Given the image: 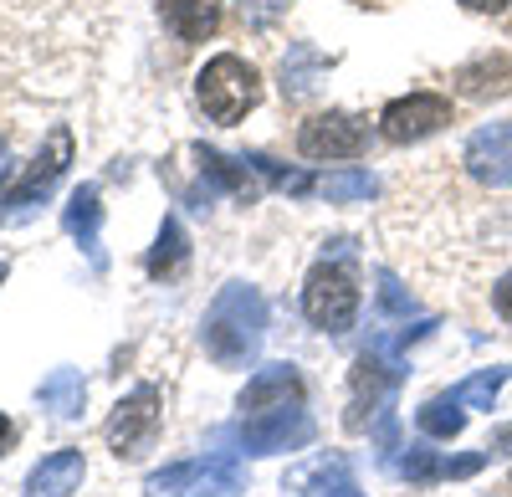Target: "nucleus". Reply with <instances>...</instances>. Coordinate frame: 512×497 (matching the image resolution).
<instances>
[{
	"mask_svg": "<svg viewBox=\"0 0 512 497\" xmlns=\"http://www.w3.org/2000/svg\"><path fill=\"white\" fill-rule=\"evenodd\" d=\"M200 339H205V354L221 369H246L256 359V349H262V339H267L262 293H256L251 282H226L216 293V303H210V313H205Z\"/></svg>",
	"mask_w": 512,
	"mask_h": 497,
	"instance_id": "nucleus-1",
	"label": "nucleus"
},
{
	"mask_svg": "<svg viewBox=\"0 0 512 497\" xmlns=\"http://www.w3.org/2000/svg\"><path fill=\"white\" fill-rule=\"evenodd\" d=\"M195 98H200L210 123H236L262 103V77H256L251 62L221 52V57H210L205 72L195 77Z\"/></svg>",
	"mask_w": 512,
	"mask_h": 497,
	"instance_id": "nucleus-2",
	"label": "nucleus"
},
{
	"mask_svg": "<svg viewBox=\"0 0 512 497\" xmlns=\"http://www.w3.org/2000/svg\"><path fill=\"white\" fill-rule=\"evenodd\" d=\"M221 441H236L251 457H277V451H297V446L313 441V416L303 410V400L251 410V416H241L231 431H221Z\"/></svg>",
	"mask_w": 512,
	"mask_h": 497,
	"instance_id": "nucleus-3",
	"label": "nucleus"
},
{
	"mask_svg": "<svg viewBox=\"0 0 512 497\" xmlns=\"http://www.w3.org/2000/svg\"><path fill=\"white\" fill-rule=\"evenodd\" d=\"M246 492V472L231 457H195V462H175L159 467L144 482V497H241Z\"/></svg>",
	"mask_w": 512,
	"mask_h": 497,
	"instance_id": "nucleus-4",
	"label": "nucleus"
},
{
	"mask_svg": "<svg viewBox=\"0 0 512 497\" xmlns=\"http://www.w3.org/2000/svg\"><path fill=\"white\" fill-rule=\"evenodd\" d=\"M303 313L313 328H323V334H344V328H354L359 318V282L349 267L338 262H318L303 282Z\"/></svg>",
	"mask_w": 512,
	"mask_h": 497,
	"instance_id": "nucleus-5",
	"label": "nucleus"
},
{
	"mask_svg": "<svg viewBox=\"0 0 512 497\" xmlns=\"http://www.w3.org/2000/svg\"><path fill=\"white\" fill-rule=\"evenodd\" d=\"M159 421H164V400L154 385H134L118 405H113V421H108V446L118 457H139V451L159 436Z\"/></svg>",
	"mask_w": 512,
	"mask_h": 497,
	"instance_id": "nucleus-6",
	"label": "nucleus"
},
{
	"mask_svg": "<svg viewBox=\"0 0 512 497\" xmlns=\"http://www.w3.org/2000/svg\"><path fill=\"white\" fill-rule=\"evenodd\" d=\"M67 164H72V129H67V123H57L26 170H21L16 180L0 185V211H6V205H31L36 195H47V190L67 175Z\"/></svg>",
	"mask_w": 512,
	"mask_h": 497,
	"instance_id": "nucleus-7",
	"label": "nucleus"
},
{
	"mask_svg": "<svg viewBox=\"0 0 512 497\" xmlns=\"http://www.w3.org/2000/svg\"><path fill=\"white\" fill-rule=\"evenodd\" d=\"M441 123H451V98L441 93H405L379 113V134L390 144H415L425 134H436Z\"/></svg>",
	"mask_w": 512,
	"mask_h": 497,
	"instance_id": "nucleus-8",
	"label": "nucleus"
},
{
	"mask_svg": "<svg viewBox=\"0 0 512 497\" xmlns=\"http://www.w3.org/2000/svg\"><path fill=\"white\" fill-rule=\"evenodd\" d=\"M364 139H369V123L354 113H318L297 129L303 159H354L364 154Z\"/></svg>",
	"mask_w": 512,
	"mask_h": 497,
	"instance_id": "nucleus-9",
	"label": "nucleus"
},
{
	"mask_svg": "<svg viewBox=\"0 0 512 497\" xmlns=\"http://www.w3.org/2000/svg\"><path fill=\"white\" fill-rule=\"evenodd\" d=\"M461 164L477 185H492V190L512 185V123H487V129H477L461 149Z\"/></svg>",
	"mask_w": 512,
	"mask_h": 497,
	"instance_id": "nucleus-10",
	"label": "nucleus"
},
{
	"mask_svg": "<svg viewBox=\"0 0 512 497\" xmlns=\"http://www.w3.org/2000/svg\"><path fill=\"white\" fill-rule=\"evenodd\" d=\"M88 477V457H82L77 446H62L52 457H41L26 477V497H72Z\"/></svg>",
	"mask_w": 512,
	"mask_h": 497,
	"instance_id": "nucleus-11",
	"label": "nucleus"
},
{
	"mask_svg": "<svg viewBox=\"0 0 512 497\" xmlns=\"http://www.w3.org/2000/svg\"><path fill=\"white\" fill-rule=\"evenodd\" d=\"M405 457H395V472L410 482H441V477H472L487 467V451H466V457H441L425 446H400Z\"/></svg>",
	"mask_w": 512,
	"mask_h": 497,
	"instance_id": "nucleus-12",
	"label": "nucleus"
},
{
	"mask_svg": "<svg viewBox=\"0 0 512 497\" xmlns=\"http://www.w3.org/2000/svg\"><path fill=\"white\" fill-rule=\"evenodd\" d=\"M287 492L292 497H364L349 477V462L344 457H318L308 467H297L287 477Z\"/></svg>",
	"mask_w": 512,
	"mask_h": 497,
	"instance_id": "nucleus-13",
	"label": "nucleus"
},
{
	"mask_svg": "<svg viewBox=\"0 0 512 497\" xmlns=\"http://www.w3.org/2000/svg\"><path fill=\"white\" fill-rule=\"evenodd\" d=\"M292 400H303V380H297L292 364L256 369L241 390V410H272V405H292Z\"/></svg>",
	"mask_w": 512,
	"mask_h": 497,
	"instance_id": "nucleus-14",
	"label": "nucleus"
},
{
	"mask_svg": "<svg viewBox=\"0 0 512 497\" xmlns=\"http://www.w3.org/2000/svg\"><path fill=\"white\" fill-rule=\"evenodd\" d=\"M159 16L180 41H205L221 26V0H159Z\"/></svg>",
	"mask_w": 512,
	"mask_h": 497,
	"instance_id": "nucleus-15",
	"label": "nucleus"
},
{
	"mask_svg": "<svg viewBox=\"0 0 512 497\" xmlns=\"http://www.w3.org/2000/svg\"><path fill=\"white\" fill-rule=\"evenodd\" d=\"M67 231L82 241V252L93 257V267H103V246H98V226H103V205H98V190L82 185L72 200H67Z\"/></svg>",
	"mask_w": 512,
	"mask_h": 497,
	"instance_id": "nucleus-16",
	"label": "nucleus"
},
{
	"mask_svg": "<svg viewBox=\"0 0 512 497\" xmlns=\"http://www.w3.org/2000/svg\"><path fill=\"white\" fill-rule=\"evenodd\" d=\"M36 400L47 405L52 416H62V421H77V416H82V400H88V385H82V375H77V369H57L52 380H41Z\"/></svg>",
	"mask_w": 512,
	"mask_h": 497,
	"instance_id": "nucleus-17",
	"label": "nucleus"
},
{
	"mask_svg": "<svg viewBox=\"0 0 512 497\" xmlns=\"http://www.w3.org/2000/svg\"><path fill=\"white\" fill-rule=\"evenodd\" d=\"M200 170L205 180H216V190H231L241 200H256V185H251V164L246 159H226L216 149H200Z\"/></svg>",
	"mask_w": 512,
	"mask_h": 497,
	"instance_id": "nucleus-18",
	"label": "nucleus"
},
{
	"mask_svg": "<svg viewBox=\"0 0 512 497\" xmlns=\"http://www.w3.org/2000/svg\"><path fill=\"white\" fill-rule=\"evenodd\" d=\"M190 257V241H185V226L180 221H164L159 236H154V252H149V277H175Z\"/></svg>",
	"mask_w": 512,
	"mask_h": 497,
	"instance_id": "nucleus-19",
	"label": "nucleus"
},
{
	"mask_svg": "<svg viewBox=\"0 0 512 497\" xmlns=\"http://www.w3.org/2000/svg\"><path fill=\"white\" fill-rule=\"evenodd\" d=\"M512 380V369L507 364H497V369H477L472 380H461L456 390H451V400L461 405V410H492L497 405V390Z\"/></svg>",
	"mask_w": 512,
	"mask_h": 497,
	"instance_id": "nucleus-20",
	"label": "nucleus"
},
{
	"mask_svg": "<svg viewBox=\"0 0 512 497\" xmlns=\"http://www.w3.org/2000/svg\"><path fill=\"white\" fill-rule=\"evenodd\" d=\"M415 421H420V431L425 436H436V441H451L461 426H466V410L451 400V390L446 395H436V400H425L420 410H415Z\"/></svg>",
	"mask_w": 512,
	"mask_h": 497,
	"instance_id": "nucleus-21",
	"label": "nucleus"
},
{
	"mask_svg": "<svg viewBox=\"0 0 512 497\" xmlns=\"http://www.w3.org/2000/svg\"><path fill=\"white\" fill-rule=\"evenodd\" d=\"M379 190V180L369 170H338V175H323L318 180V195H328L333 205H349V200H369Z\"/></svg>",
	"mask_w": 512,
	"mask_h": 497,
	"instance_id": "nucleus-22",
	"label": "nucleus"
},
{
	"mask_svg": "<svg viewBox=\"0 0 512 497\" xmlns=\"http://www.w3.org/2000/svg\"><path fill=\"white\" fill-rule=\"evenodd\" d=\"M323 67V57L313 52V47H297L287 62H282V93L287 98H303V93H313V72Z\"/></svg>",
	"mask_w": 512,
	"mask_h": 497,
	"instance_id": "nucleus-23",
	"label": "nucleus"
},
{
	"mask_svg": "<svg viewBox=\"0 0 512 497\" xmlns=\"http://www.w3.org/2000/svg\"><path fill=\"white\" fill-rule=\"evenodd\" d=\"M374 282H379V308H384V313H405V318H410V308H415V303H410L405 287L395 282V272H374Z\"/></svg>",
	"mask_w": 512,
	"mask_h": 497,
	"instance_id": "nucleus-24",
	"label": "nucleus"
},
{
	"mask_svg": "<svg viewBox=\"0 0 512 497\" xmlns=\"http://www.w3.org/2000/svg\"><path fill=\"white\" fill-rule=\"evenodd\" d=\"M492 303H497V313H502V318L512 323V272H507V277H502V282L492 287Z\"/></svg>",
	"mask_w": 512,
	"mask_h": 497,
	"instance_id": "nucleus-25",
	"label": "nucleus"
},
{
	"mask_svg": "<svg viewBox=\"0 0 512 497\" xmlns=\"http://www.w3.org/2000/svg\"><path fill=\"white\" fill-rule=\"evenodd\" d=\"M461 6H466V11H502L507 0H461Z\"/></svg>",
	"mask_w": 512,
	"mask_h": 497,
	"instance_id": "nucleus-26",
	"label": "nucleus"
},
{
	"mask_svg": "<svg viewBox=\"0 0 512 497\" xmlns=\"http://www.w3.org/2000/svg\"><path fill=\"white\" fill-rule=\"evenodd\" d=\"M487 451H512V426H502L497 436H492V446Z\"/></svg>",
	"mask_w": 512,
	"mask_h": 497,
	"instance_id": "nucleus-27",
	"label": "nucleus"
},
{
	"mask_svg": "<svg viewBox=\"0 0 512 497\" xmlns=\"http://www.w3.org/2000/svg\"><path fill=\"white\" fill-rule=\"evenodd\" d=\"M11 436H16V431H11V421H6V410H0V451L11 446Z\"/></svg>",
	"mask_w": 512,
	"mask_h": 497,
	"instance_id": "nucleus-28",
	"label": "nucleus"
},
{
	"mask_svg": "<svg viewBox=\"0 0 512 497\" xmlns=\"http://www.w3.org/2000/svg\"><path fill=\"white\" fill-rule=\"evenodd\" d=\"M0 164H6V139H0Z\"/></svg>",
	"mask_w": 512,
	"mask_h": 497,
	"instance_id": "nucleus-29",
	"label": "nucleus"
},
{
	"mask_svg": "<svg viewBox=\"0 0 512 497\" xmlns=\"http://www.w3.org/2000/svg\"><path fill=\"white\" fill-rule=\"evenodd\" d=\"M0 282H6V262H0Z\"/></svg>",
	"mask_w": 512,
	"mask_h": 497,
	"instance_id": "nucleus-30",
	"label": "nucleus"
}]
</instances>
